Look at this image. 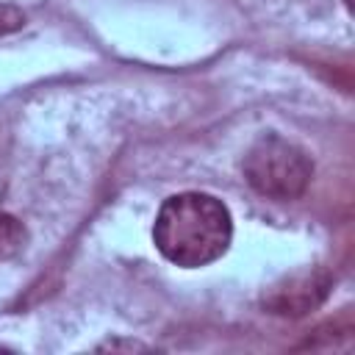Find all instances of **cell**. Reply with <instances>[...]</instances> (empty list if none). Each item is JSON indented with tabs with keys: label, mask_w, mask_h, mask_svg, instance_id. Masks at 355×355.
Instances as JSON below:
<instances>
[{
	"label": "cell",
	"mask_w": 355,
	"mask_h": 355,
	"mask_svg": "<svg viewBox=\"0 0 355 355\" xmlns=\"http://www.w3.org/2000/svg\"><path fill=\"white\" fill-rule=\"evenodd\" d=\"M247 183L269 200H297L305 194L313 178V161L277 133L261 136L244 155Z\"/></svg>",
	"instance_id": "2"
},
{
	"label": "cell",
	"mask_w": 355,
	"mask_h": 355,
	"mask_svg": "<svg viewBox=\"0 0 355 355\" xmlns=\"http://www.w3.org/2000/svg\"><path fill=\"white\" fill-rule=\"evenodd\" d=\"M233 239V219L222 200L202 191H180L164 200L153 225L158 252L183 269L222 258Z\"/></svg>",
	"instance_id": "1"
},
{
	"label": "cell",
	"mask_w": 355,
	"mask_h": 355,
	"mask_svg": "<svg viewBox=\"0 0 355 355\" xmlns=\"http://www.w3.org/2000/svg\"><path fill=\"white\" fill-rule=\"evenodd\" d=\"M330 288H333V275L324 266H308V269L291 272L280 277L277 283H272L263 291L261 305L269 313L297 319V316L316 311L327 300Z\"/></svg>",
	"instance_id": "3"
},
{
	"label": "cell",
	"mask_w": 355,
	"mask_h": 355,
	"mask_svg": "<svg viewBox=\"0 0 355 355\" xmlns=\"http://www.w3.org/2000/svg\"><path fill=\"white\" fill-rule=\"evenodd\" d=\"M28 244V227L11 216V214H3L0 211V263L17 258Z\"/></svg>",
	"instance_id": "4"
},
{
	"label": "cell",
	"mask_w": 355,
	"mask_h": 355,
	"mask_svg": "<svg viewBox=\"0 0 355 355\" xmlns=\"http://www.w3.org/2000/svg\"><path fill=\"white\" fill-rule=\"evenodd\" d=\"M22 25H25V14H22L17 6L3 3V6H0V36L14 33V31H19Z\"/></svg>",
	"instance_id": "5"
},
{
	"label": "cell",
	"mask_w": 355,
	"mask_h": 355,
	"mask_svg": "<svg viewBox=\"0 0 355 355\" xmlns=\"http://www.w3.org/2000/svg\"><path fill=\"white\" fill-rule=\"evenodd\" d=\"M344 6H347V8H349V11H352V0H344Z\"/></svg>",
	"instance_id": "6"
}]
</instances>
